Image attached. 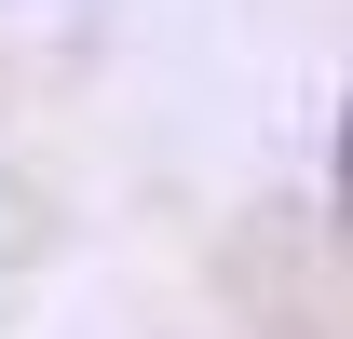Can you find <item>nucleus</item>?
Wrapping results in <instances>:
<instances>
[{"instance_id": "obj_1", "label": "nucleus", "mask_w": 353, "mask_h": 339, "mask_svg": "<svg viewBox=\"0 0 353 339\" xmlns=\"http://www.w3.org/2000/svg\"><path fill=\"white\" fill-rule=\"evenodd\" d=\"M340 217H353V109H340Z\"/></svg>"}]
</instances>
